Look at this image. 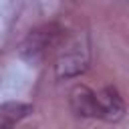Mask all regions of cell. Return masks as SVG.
I'll use <instances>...</instances> for the list:
<instances>
[{
    "instance_id": "6da1fadb",
    "label": "cell",
    "mask_w": 129,
    "mask_h": 129,
    "mask_svg": "<svg viewBox=\"0 0 129 129\" xmlns=\"http://www.w3.org/2000/svg\"><path fill=\"white\" fill-rule=\"evenodd\" d=\"M91 62V42L87 32H77L62 40L56 54L54 73L58 79H75L89 69Z\"/></svg>"
},
{
    "instance_id": "7a4b0ae2",
    "label": "cell",
    "mask_w": 129,
    "mask_h": 129,
    "mask_svg": "<svg viewBox=\"0 0 129 129\" xmlns=\"http://www.w3.org/2000/svg\"><path fill=\"white\" fill-rule=\"evenodd\" d=\"M62 40H64L62 26L56 24V22H46V24H40V26L32 28L26 34V38L18 46V52L24 60H28L32 64H38L48 54V50L60 46Z\"/></svg>"
},
{
    "instance_id": "3957f363",
    "label": "cell",
    "mask_w": 129,
    "mask_h": 129,
    "mask_svg": "<svg viewBox=\"0 0 129 129\" xmlns=\"http://www.w3.org/2000/svg\"><path fill=\"white\" fill-rule=\"evenodd\" d=\"M125 117V101L115 87H105L97 93V119L117 123Z\"/></svg>"
},
{
    "instance_id": "277c9868",
    "label": "cell",
    "mask_w": 129,
    "mask_h": 129,
    "mask_svg": "<svg viewBox=\"0 0 129 129\" xmlns=\"http://www.w3.org/2000/svg\"><path fill=\"white\" fill-rule=\"evenodd\" d=\"M71 111L83 119H97V93L87 85H75L69 93Z\"/></svg>"
},
{
    "instance_id": "5b68a950",
    "label": "cell",
    "mask_w": 129,
    "mask_h": 129,
    "mask_svg": "<svg viewBox=\"0 0 129 129\" xmlns=\"http://www.w3.org/2000/svg\"><path fill=\"white\" fill-rule=\"evenodd\" d=\"M32 113V105L20 101H8L0 105V129H12L24 117Z\"/></svg>"
}]
</instances>
